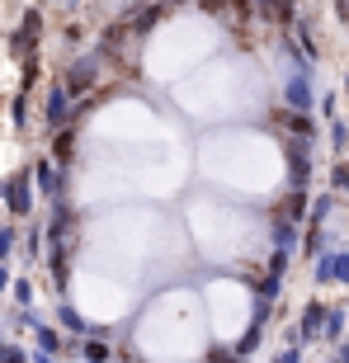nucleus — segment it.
I'll use <instances>...</instances> for the list:
<instances>
[{
    "mask_svg": "<svg viewBox=\"0 0 349 363\" xmlns=\"http://www.w3.org/2000/svg\"><path fill=\"white\" fill-rule=\"evenodd\" d=\"M269 118L279 123V128H288V137H297V142H311V137H316V123H311V113H293V108H279V113H269Z\"/></svg>",
    "mask_w": 349,
    "mask_h": 363,
    "instance_id": "9b49d317",
    "label": "nucleus"
},
{
    "mask_svg": "<svg viewBox=\"0 0 349 363\" xmlns=\"http://www.w3.org/2000/svg\"><path fill=\"white\" fill-rule=\"evenodd\" d=\"M0 363H28V350L14 345V340H5V345H0Z\"/></svg>",
    "mask_w": 349,
    "mask_h": 363,
    "instance_id": "aec40b11",
    "label": "nucleus"
},
{
    "mask_svg": "<svg viewBox=\"0 0 349 363\" xmlns=\"http://www.w3.org/2000/svg\"><path fill=\"white\" fill-rule=\"evenodd\" d=\"M0 203H5V213H10L14 222H24V217H33V203H38V189H33V175H28V170H19V175H14L10 184L0 189Z\"/></svg>",
    "mask_w": 349,
    "mask_h": 363,
    "instance_id": "20e7f679",
    "label": "nucleus"
},
{
    "mask_svg": "<svg viewBox=\"0 0 349 363\" xmlns=\"http://www.w3.org/2000/svg\"><path fill=\"white\" fill-rule=\"evenodd\" d=\"M326 184H331V194H349V156H340V161L331 165Z\"/></svg>",
    "mask_w": 349,
    "mask_h": 363,
    "instance_id": "dca6fc26",
    "label": "nucleus"
},
{
    "mask_svg": "<svg viewBox=\"0 0 349 363\" xmlns=\"http://www.w3.org/2000/svg\"><path fill=\"white\" fill-rule=\"evenodd\" d=\"M321 321H326V302L321 297H311L302 316H297V330H293V345H311V340H321Z\"/></svg>",
    "mask_w": 349,
    "mask_h": 363,
    "instance_id": "9d476101",
    "label": "nucleus"
},
{
    "mask_svg": "<svg viewBox=\"0 0 349 363\" xmlns=\"http://www.w3.org/2000/svg\"><path fill=\"white\" fill-rule=\"evenodd\" d=\"M340 330H345V311H340V307H326V321H321V340H336V345H340V340H345V335H340Z\"/></svg>",
    "mask_w": 349,
    "mask_h": 363,
    "instance_id": "4468645a",
    "label": "nucleus"
},
{
    "mask_svg": "<svg viewBox=\"0 0 349 363\" xmlns=\"http://www.w3.org/2000/svg\"><path fill=\"white\" fill-rule=\"evenodd\" d=\"M274 363H302V350H297V345H288L283 354H274Z\"/></svg>",
    "mask_w": 349,
    "mask_h": 363,
    "instance_id": "4be33fe9",
    "label": "nucleus"
},
{
    "mask_svg": "<svg viewBox=\"0 0 349 363\" xmlns=\"http://www.w3.org/2000/svg\"><path fill=\"white\" fill-rule=\"evenodd\" d=\"M137 350L151 363H199L208 350V321H203L199 293H161L137 321Z\"/></svg>",
    "mask_w": 349,
    "mask_h": 363,
    "instance_id": "f257e3e1",
    "label": "nucleus"
},
{
    "mask_svg": "<svg viewBox=\"0 0 349 363\" xmlns=\"http://www.w3.org/2000/svg\"><path fill=\"white\" fill-rule=\"evenodd\" d=\"M336 104H340V94H336V90H326V94H321V99H316V113H321V118H326V123H331V118H336V113H340V108H336Z\"/></svg>",
    "mask_w": 349,
    "mask_h": 363,
    "instance_id": "412c9836",
    "label": "nucleus"
},
{
    "mask_svg": "<svg viewBox=\"0 0 349 363\" xmlns=\"http://www.w3.org/2000/svg\"><path fill=\"white\" fill-rule=\"evenodd\" d=\"M283 108H293V113H311V108H316L311 67H302V71H283Z\"/></svg>",
    "mask_w": 349,
    "mask_h": 363,
    "instance_id": "39448f33",
    "label": "nucleus"
},
{
    "mask_svg": "<svg viewBox=\"0 0 349 363\" xmlns=\"http://www.w3.org/2000/svg\"><path fill=\"white\" fill-rule=\"evenodd\" d=\"M14 250H19V222H5L0 227V264L14 259Z\"/></svg>",
    "mask_w": 349,
    "mask_h": 363,
    "instance_id": "2eb2a0df",
    "label": "nucleus"
},
{
    "mask_svg": "<svg viewBox=\"0 0 349 363\" xmlns=\"http://www.w3.org/2000/svg\"><path fill=\"white\" fill-rule=\"evenodd\" d=\"M331 363H340V359H331Z\"/></svg>",
    "mask_w": 349,
    "mask_h": 363,
    "instance_id": "a878e982",
    "label": "nucleus"
},
{
    "mask_svg": "<svg viewBox=\"0 0 349 363\" xmlns=\"http://www.w3.org/2000/svg\"><path fill=\"white\" fill-rule=\"evenodd\" d=\"M33 340H38V354H48V359H57V354H62V330H57V325L43 321L38 330H33Z\"/></svg>",
    "mask_w": 349,
    "mask_h": 363,
    "instance_id": "ddd939ff",
    "label": "nucleus"
},
{
    "mask_svg": "<svg viewBox=\"0 0 349 363\" xmlns=\"http://www.w3.org/2000/svg\"><path fill=\"white\" fill-rule=\"evenodd\" d=\"M28 175H33V189L43 194V203H52V199H71V194H67V179H71V170H62L57 161H48V156H38Z\"/></svg>",
    "mask_w": 349,
    "mask_h": 363,
    "instance_id": "0eeeda50",
    "label": "nucleus"
},
{
    "mask_svg": "<svg viewBox=\"0 0 349 363\" xmlns=\"http://www.w3.org/2000/svg\"><path fill=\"white\" fill-rule=\"evenodd\" d=\"M311 279H316V288H331V283H349V250H336V245H326L321 255L311 259Z\"/></svg>",
    "mask_w": 349,
    "mask_h": 363,
    "instance_id": "6e6552de",
    "label": "nucleus"
},
{
    "mask_svg": "<svg viewBox=\"0 0 349 363\" xmlns=\"http://www.w3.org/2000/svg\"><path fill=\"white\" fill-rule=\"evenodd\" d=\"M52 325H57V330H62V335H71V345H76V340H85V335H90V321H85V311L76 307L71 297H57Z\"/></svg>",
    "mask_w": 349,
    "mask_h": 363,
    "instance_id": "1a4fd4ad",
    "label": "nucleus"
},
{
    "mask_svg": "<svg viewBox=\"0 0 349 363\" xmlns=\"http://www.w3.org/2000/svg\"><path fill=\"white\" fill-rule=\"evenodd\" d=\"M10 293H14V307H19V311H24V307H33V279H28V274L10 283Z\"/></svg>",
    "mask_w": 349,
    "mask_h": 363,
    "instance_id": "f3484780",
    "label": "nucleus"
},
{
    "mask_svg": "<svg viewBox=\"0 0 349 363\" xmlns=\"http://www.w3.org/2000/svg\"><path fill=\"white\" fill-rule=\"evenodd\" d=\"M19 259H24L28 269H38V264H43V227H38V222H28V227H24V245H19Z\"/></svg>",
    "mask_w": 349,
    "mask_h": 363,
    "instance_id": "f8f14e48",
    "label": "nucleus"
},
{
    "mask_svg": "<svg viewBox=\"0 0 349 363\" xmlns=\"http://www.w3.org/2000/svg\"><path fill=\"white\" fill-rule=\"evenodd\" d=\"M67 123H76V99L67 94L62 81H52L48 90H43V133L52 137V133H62Z\"/></svg>",
    "mask_w": 349,
    "mask_h": 363,
    "instance_id": "f03ea898",
    "label": "nucleus"
},
{
    "mask_svg": "<svg viewBox=\"0 0 349 363\" xmlns=\"http://www.w3.org/2000/svg\"><path fill=\"white\" fill-rule=\"evenodd\" d=\"M99 76H104V57L90 48V52H81L67 71H62V85H67L71 99H81L85 90H94V85H99Z\"/></svg>",
    "mask_w": 349,
    "mask_h": 363,
    "instance_id": "7ed1b4c3",
    "label": "nucleus"
},
{
    "mask_svg": "<svg viewBox=\"0 0 349 363\" xmlns=\"http://www.w3.org/2000/svg\"><path fill=\"white\" fill-rule=\"evenodd\" d=\"M331 151H336V156L349 151V123H340V118H331Z\"/></svg>",
    "mask_w": 349,
    "mask_h": 363,
    "instance_id": "a211bd4d",
    "label": "nucleus"
},
{
    "mask_svg": "<svg viewBox=\"0 0 349 363\" xmlns=\"http://www.w3.org/2000/svg\"><path fill=\"white\" fill-rule=\"evenodd\" d=\"M10 57H19V62H28V57H38L43 48V10H24V24L10 33Z\"/></svg>",
    "mask_w": 349,
    "mask_h": 363,
    "instance_id": "423d86ee",
    "label": "nucleus"
},
{
    "mask_svg": "<svg viewBox=\"0 0 349 363\" xmlns=\"http://www.w3.org/2000/svg\"><path fill=\"white\" fill-rule=\"evenodd\" d=\"M340 363H349V340H340V354H336Z\"/></svg>",
    "mask_w": 349,
    "mask_h": 363,
    "instance_id": "b1692460",
    "label": "nucleus"
},
{
    "mask_svg": "<svg viewBox=\"0 0 349 363\" xmlns=\"http://www.w3.org/2000/svg\"><path fill=\"white\" fill-rule=\"evenodd\" d=\"M14 283V274H10V264H0V293H5V288H10Z\"/></svg>",
    "mask_w": 349,
    "mask_h": 363,
    "instance_id": "5701e85b",
    "label": "nucleus"
},
{
    "mask_svg": "<svg viewBox=\"0 0 349 363\" xmlns=\"http://www.w3.org/2000/svg\"><path fill=\"white\" fill-rule=\"evenodd\" d=\"M161 5H165V10H170V5H189V0H161Z\"/></svg>",
    "mask_w": 349,
    "mask_h": 363,
    "instance_id": "393cba45",
    "label": "nucleus"
},
{
    "mask_svg": "<svg viewBox=\"0 0 349 363\" xmlns=\"http://www.w3.org/2000/svg\"><path fill=\"white\" fill-rule=\"evenodd\" d=\"M10 123H14V128H28V94L24 90L10 99Z\"/></svg>",
    "mask_w": 349,
    "mask_h": 363,
    "instance_id": "6ab92c4d",
    "label": "nucleus"
}]
</instances>
